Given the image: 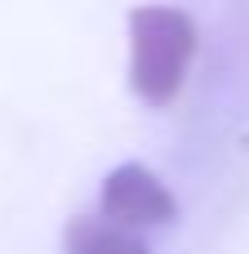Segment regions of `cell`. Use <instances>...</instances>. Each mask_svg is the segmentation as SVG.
<instances>
[{"label": "cell", "mask_w": 249, "mask_h": 254, "mask_svg": "<svg viewBox=\"0 0 249 254\" xmlns=\"http://www.w3.org/2000/svg\"><path fill=\"white\" fill-rule=\"evenodd\" d=\"M200 31L192 13L174 4L129 9V89L147 107H169L187 85Z\"/></svg>", "instance_id": "1"}, {"label": "cell", "mask_w": 249, "mask_h": 254, "mask_svg": "<svg viewBox=\"0 0 249 254\" xmlns=\"http://www.w3.org/2000/svg\"><path fill=\"white\" fill-rule=\"evenodd\" d=\"M174 214H178L174 192L147 165L125 161L102 179L98 219H107L116 228H165V223H174Z\"/></svg>", "instance_id": "2"}, {"label": "cell", "mask_w": 249, "mask_h": 254, "mask_svg": "<svg viewBox=\"0 0 249 254\" xmlns=\"http://www.w3.org/2000/svg\"><path fill=\"white\" fill-rule=\"evenodd\" d=\"M62 250L67 254H151L138 237H129V228H116L98 214L71 219L62 232Z\"/></svg>", "instance_id": "3"}]
</instances>
